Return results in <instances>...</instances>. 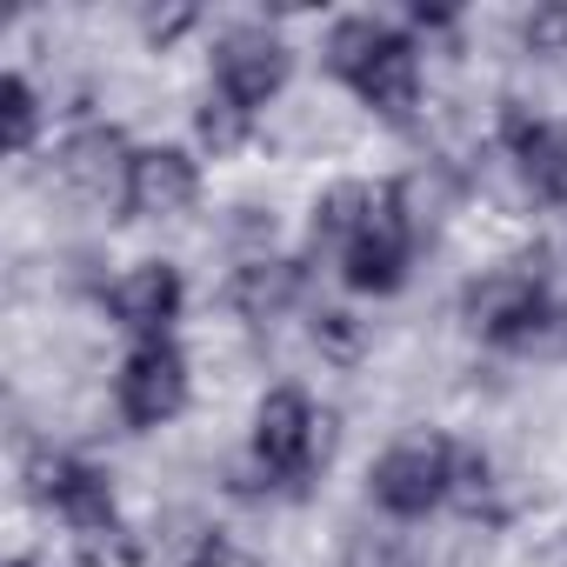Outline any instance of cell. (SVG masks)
<instances>
[{"label":"cell","instance_id":"obj_1","mask_svg":"<svg viewBox=\"0 0 567 567\" xmlns=\"http://www.w3.org/2000/svg\"><path fill=\"white\" fill-rule=\"evenodd\" d=\"M447 474H454V441L441 427H408L374 454L368 501L388 520H427L434 507H447Z\"/></svg>","mask_w":567,"mask_h":567},{"label":"cell","instance_id":"obj_2","mask_svg":"<svg viewBox=\"0 0 567 567\" xmlns=\"http://www.w3.org/2000/svg\"><path fill=\"white\" fill-rule=\"evenodd\" d=\"M207 74L227 101L267 114V107H280V94L295 81V41L280 21H227L207 48Z\"/></svg>","mask_w":567,"mask_h":567},{"label":"cell","instance_id":"obj_3","mask_svg":"<svg viewBox=\"0 0 567 567\" xmlns=\"http://www.w3.org/2000/svg\"><path fill=\"white\" fill-rule=\"evenodd\" d=\"M114 401H121V421L141 427V434H167L187 401H194V368H187V348L174 341H141L121 374H114Z\"/></svg>","mask_w":567,"mask_h":567},{"label":"cell","instance_id":"obj_4","mask_svg":"<svg viewBox=\"0 0 567 567\" xmlns=\"http://www.w3.org/2000/svg\"><path fill=\"white\" fill-rule=\"evenodd\" d=\"M315 401L280 381V388H260L254 408H247V447L280 474V487L288 481H315Z\"/></svg>","mask_w":567,"mask_h":567},{"label":"cell","instance_id":"obj_5","mask_svg":"<svg viewBox=\"0 0 567 567\" xmlns=\"http://www.w3.org/2000/svg\"><path fill=\"white\" fill-rule=\"evenodd\" d=\"M467 207H474V200H467V174H461V167H447V161L414 154V161L388 181V214L408 227V240H414V247H441Z\"/></svg>","mask_w":567,"mask_h":567},{"label":"cell","instance_id":"obj_6","mask_svg":"<svg viewBox=\"0 0 567 567\" xmlns=\"http://www.w3.org/2000/svg\"><path fill=\"white\" fill-rule=\"evenodd\" d=\"M101 308L114 315V328H127V334H141V341H167V328H174L181 308H187V274H181V260H167V254H141V260H127V267L114 274V288H107Z\"/></svg>","mask_w":567,"mask_h":567},{"label":"cell","instance_id":"obj_7","mask_svg":"<svg viewBox=\"0 0 567 567\" xmlns=\"http://www.w3.org/2000/svg\"><path fill=\"white\" fill-rule=\"evenodd\" d=\"M200 207V161L174 141L134 147V181H127V214L141 227H187Z\"/></svg>","mask_w":567,"mask_h":567},{"label":"cell","instance_id":"obj_8","mask_svg":"<svg viewBox=\"0 0 567 567\" xmlns=\"http://www.w3.org/2000/svg\"><path fill=\"white\" fill-rule=\"evenodd\" d=\"M301 295H308V267L288 260V254L227 267V280H220V308H227L240 328H254V334L295 321V315H301Z\"/></svg>","mask_w":567,"mask_h":567},{"label":"cell","instance_id":"obj_9","mask_svg":"<svg viewBox=\"0 0 567 567\" xmlns=\"http://www.w3.org/2000/svg\"><path fill=\"white\" fill-rule=\"evenodd\" d=\"M348 94L361 101L368 121L414 134V127H421V107H427V61H421V48H414L408 34H394V41L381 48V61H374Z\"/></svg>","mask_w":567,"mask_h":567},{"label":"cell","instance_id":"obj_10","mask_svg":"<svg viewBox=\"0 0 567 567\" xmlns=\"http://www.w3.org/2000/svg\"><path fill=\"white\" fill-rule=\"evenodd\" d=\"M388 214V187L361 181V174H341L328 181L315 200H308V260H348V247Z\"/></svg>","mask_w":567,"mask_h":567},{"label":"cell","instance_id":"obj_11","mask_svg":"<svg viewBox=\"0 0 567 567\" xmlns=\"http://www.w3.org/2000/svg\"><path fill=\"white\" fill-rule=\"evenodd\" d=\"M408 274H414V240H408V227H401L394 214H381V220L348 247V260H341V280H348L354 295H374V301L401 295Z\"/></svg>","mask_w":567,"mask_h":567},{"label":"cell","instance_id":"obj_12","mask_svg":"<svg viewBox=\"0 0 567 567\" xmlns=\"http://www.w3.org/2000/svg\"><path fill=\"white\" fill-rule=\"evenodd\" d=\"M187 127H194V147H200V154H214V161H234V154H247V147L260 141V114H254V107H240V101H227L214 81L194 94Z\"/></svg>","mask_w":567,"mask_h":567},{"label":"cell","instance_id":"obj_13","mask_svg":"<svg viewBox=\"0 0 567 567\" xmlns=\"http://www.w3.org/2000/svg\"><path fill=\"white\" fill-rule=\"evenodd\" d=\"M388 41H394V28H388L381 14H341V21H328V34H321V68H328L341 87H354V81L381 61Z\"/></svg>","mask_w":567,"mask_h":567},{"label":"cell","instance_id":"obj_14","mask_svg":"<svg viewBox=\"0 0 567 567\" xmlns=\"http://www.w3.org/2000/svg\"><path fill=\"white\" fill-rule=\"evenodd\" d=\"M41 114H48V94L34 87L28 68H14L8 87H0V121H8V154H14V161L34 154V141H41Z\"/></svg>","mask_w":567,"mask_h":567},{"label":"cell","instance_id":"obj_15","mask_svg":"<svg viewBox=\"0 0 567 567\" xmlns=\"http://www.w3.org/2000/svg\"><path fill=\"white\" fill-rule=\"evenodd\" d=\"M8 567H34V560H28V554H14V560H8Z\"/></svg>","mask_w":567,"mask_h":567}]
</instances>
